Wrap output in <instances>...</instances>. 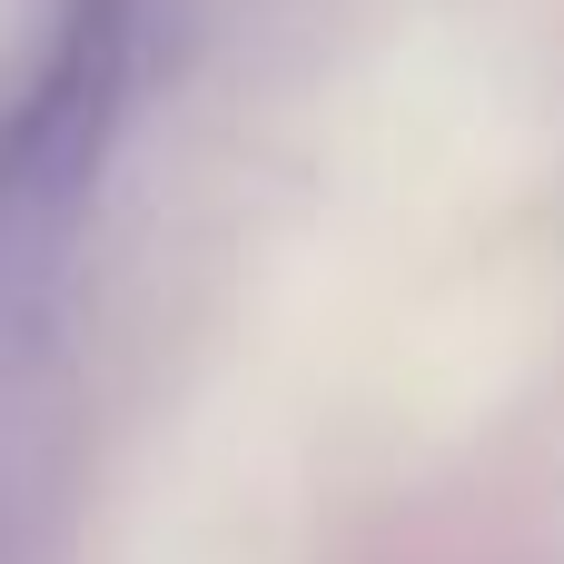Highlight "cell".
<instances>
[{"mask_svg": "<svg viewBox=\"0 0 564 564\" xmlns=\"http://www.w3.org/2000/svg\"><path fill=\"white\" fill-rule=\"evenodd\" d=\"M129 59H139V0H59L30 79L0 99V238H40L69 218L129 99Z\"/></svg>", "mask_w": 564, "mask_h": 564, "instance_id": "obj_1", "label": "cell"}]
</instances>
